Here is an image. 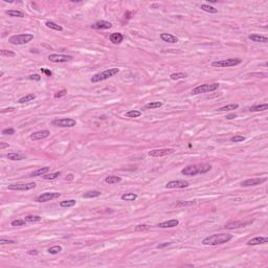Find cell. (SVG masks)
<instances>
[{"label":"cell","instance_id":"d6986e66","mask_svg":"<svg viewBox=\"0 0 268 268\" xmlns=\"http://www.w3.org/2000/svg\"><path fill=\"white\" fill-rule=\"evenodd\" d=\"M248 39L251 40L253 42H258V43H267L268 38L266 36L259 35V34H251L248 36Z\"/></svg>","mask_w":268,"mask_h":268},{"label":"cell","instance_id":"d590c367","mask_svg":"<svg viewBox=\"0 0 268 268\" xmlns=\"http://www.w3.org/2000/svg\"><path fill=\"white\" fill-rule=\"evenodd\" d=\"M142 115V112L138 110H130L125 114L126 117H130V119H135V117H139Z\"/></svg>","mask_w":268,"mask_h":268},{"label":"cell","instance_id":"d6a6232c","mask_svg":"<svg viewBox=\"0 0 268 268\" xmlns=\"http://www.w3.org/2000/svg\"><path fill=\"white\" fill-rule=\"evenodd\" d=\"M24 220L26 221V223H35V222L41 221V217L36 215H31V216H26V217L24 218Z\"/></svg>","mask_w":268,"mask_h":268},{"label":"cell","instance_id":"681fc988","mask_svg":"<svg viewBox=\"0 0 268 268\" xmlns=\"http://www.w3.org/2000/svg\"><path fill=\"white\" fill-rule=\"evenodd\" d=\"M172 244V242H165V243H161V244H158L157 246H156V248H158V249H162V248H165V247H168V246H170V245Z\"/></svg>","mask_w":268,"mask_h":268},{"label":"cell","instance_id":"f1b7e54d","mask_svg":"<svg viewBox=\"0 0 268 268\" xmlns=\"http://www.w3.org/2000/svg\"><path fill=\"white\" fill-rule=\"evenodd\" d=\"M77 203V201L74 199H69V200H63L60 202L61 208H72Z\"/></svg>","mask_w":268,"mask_h":268},{"label":"cell","instance_id":"603a6c76","mask_svg":"<svg viewBox=\"0 0 268 268\" xmlns=\"http://www.w3.org/2000/svg\"><path fill=\"white\" fill-rule=\"evenodd\" d=\"M121 198L124 201H134L137 199V195L134 193H125L121 196Z\"/></svg>","mask_w":268,"mask_h":268},{"label":"cell","instance_id":"9f6ffc18","mask_svg":"<svg viewBox=\"0 0 268 268\" xmlns=\"http://www.w3.org/2000/svg\"><path fill=\"white\" fill-rule=\"evenodd\" d=\"M28 253H29V255H35V256H36V255H38V253H37V251H36V250H31Z\"/></svg>","mask_w":268,"mask_h":268},{"label":"cell","instance_id":"e575fe53","mask_svg":"<svg viewBox=\"0 0 268 268\" xmlns=\"http://www.w3.org/2000/svg\"><path fill=\"white\" fill-rule=\"evenodd\" d=\"M6 157H8L10 160H22L25 158L23 155H21V154H19V153H8Z\"/></svg>","mask_w":268,"mask_h":268},{"label":"cell","instance_id":"8fae6325","mask_svg":"<svg viewBox=\"0 0 268 268\" xmlns=\"http://www.w3.org/2000/svg\"><path fill=\"white\" fill-rule=\"evenodd\" d=\"M267 181V177H263V178H251V179H246V180L242 181L241 185L242 187H255V185H260L262 183L266 182Z\"/></svg>","mask_w":268,"mask_h":268},{"label":"cell","instance_id":"f5cc1de1","mask_svg":"<svg viewBox=\"0 0 268 268\" xmlns=\"http://www.w3.org/2000/svg\"><path fill=\"white\" fill-rule=\"evenodd\" d=\"M14 109H15V108H13V107H8V108H5V109H2V110H1V113L12 112V111H14Z\"/></svg>","mask_w":268,"mask_h":268},{"label":"cell","instance_id":"ee69618b","mask_svg":"<svg viewBox=\"0 0 268 268\" xmlns=\"http://www.w3.org/2000/svg\"><path fill=\"white\" fill-rule=\"evenodd\" d=\"M0 54H1V56H3V57H15L16 56V54L14 53V51H6V49H2V51H0Z\"/></svg>","mask_w":268,"mask_h":268},{"label":"cell","instance_id":"1f68e13d","mask_svg":"<svg viewBox=\"0 0 268 268\" xmlns=\"http://www.w3.org/2000/svg\"><path fill=\"white\" fill-rule=\"evenodd\" d=\"M170 78H171V80L177 81L179 80V79L188 78V74H185V72H174V74H172L171 76H170Z\"/></svg>","mask_w":268,"mask_h":268},{"label":"cell","instance_id":"7dc6e473","mask_svg":"<svg viewBox=\"0 0 268 268\" xmlns=\"http://www.w3.org/2000/svg\"><path fill=\"white\" fill-rule=\"evenodd\" d=\"M248 76H251V77H259V78H267V74H263V72H250V74H248Z\"/></svg>","mask_w":268,"mask_h":268},{"label":"cell","instance_id":"6da1fadb","mask_svg":"<svg viewBox=\"0 0 268 268\" xmlns=\"http://www.w3.org/2000/svg\"><path fill=\"white\" fill-rule=\"evenodd\" d=\"M234 238L233 235H229V234H217V235H212L208 236V237L204 238L202 240V244L203 245H211V246H216V245H220V244H224V243H227L230 241Z\"/></svg>","mask_w":268,"mask_h":268},{"label":"cell","instance_id":"8992f818","mask_svg":"<svg viewBox=\"0 0 268 268\" xmlns=\"http://www.w3.org/2000/svg\"><path fill=\"white\" fill-rule=\"evenodd\" d=\"M51 125L56 127H61V128H70L74 127L77 125V121L70 117H62V119H56L51 122Z\"/></svg>","mask_w":268,"mask_h":268},{"label":"cell","instance_id":"30bf717a","mask_svg":"<svg viewBox=\"0 0 268 268\" xmlns=\"http://www.w3.org/2000/svg\"><path fill=\"white\" fill-rule=\"evenodd\" d=\"M61 196L60 193L58 192H48V193H43L40 196H38L37 198V202H47L54 200V199H57Z\"/></svg>","mask_w":268,"mask_h":268},{"label":"cell","instance_id":"ffe728a7","mask_svg":"<svg viewBox=\"0 0 268 268\" xmlns=\"http://www.w3.org/2000/svg\"><path fill=\"white\" fill-rule=\"evenodd\" d=\"M160 39L162 41H165V42L172 43V44L178 42V38H177L176 36L172 35V34H167V33L160 34Z\"/></svg>","mask_w":268,"mask_h":268},{"label":"cell","instance_id":"7a4b0ae2","mask_svg":"<svg viewBox=\"0 0 268 268\" xmlns=\"http://www.w3.org/2000/svg\"><path fill=\"white\" fill-rule=\"evenodd\" d=\"M119 69L117 67L110 68V69H107V70H105V71H102V72H100V74H94V76H92V78L90 79V81H91V83H99V82L105 81V80H107V79L111 78V77L117 74H119Z\"/></svg>","mask_w":268,"mask_h":268},{"label":"cell","instance_id":"83f0119b","mask_svg":"<svg viewBox=\"0 0 268 268\" xmlns=\"http://www.w3.org/2000/svg\"><path fill=\"white\" fill-rule=\"evenodd\" d=\"M238 108H239V105L236 103H233V104H228V105L223 106V107H220L219 109H218V111H231V110H235V109H238Z\"/></svg>","mask_w":268,"mask_h":268},{"label":"cell","instance_id":"cb8c5ba5","mask_svg":"<svg viewBox=\"0 0 268 268\" xmlns=\"http://www.w3.org/2000/svg\"><path fill=\"white\" fill-rule=\"evenodd\" d=\"M122 181V178L119 176H107L105 178V182L108 185H115V183H119Z\"/></svg>","mask_w":268,"mask_h":268},{"label":"cell","instance_id":"816d5d0a","mask_svg":"<svg viewBox=\"0 0 268 268\" xmlns=\"http://www.w3.org/2000/svg\"><path fill=\"white\" fill-rule=\"evenodd\" d=\"M41 71H42L43 74H46L47 77H51V76H53V72H51V70L46 69V68H41Z\"/></svg>","mask_w":268,"mask_h":268},{"label":"cell","instance_id":"7402d4cb","mask_svg":"<svg viewBox=\"0 0 268 268\" xmlns=\"http://www.w3.org/2000/svg\"><path fill=\"white\" fill-rule=\"evenodd\" d=\"M49 172V168L48 167H44V168H41V169H38L36 171H34L33 173H31L29 176L31 177H35V176H42V175L46 174Z\"/></svg>","mask_w":268,"mask_h":268},{"label":"cell","instance_id":"5b68a950","mask_svg":"<svg viewBox=\"0 0 268 268\" xmlns=\"http://www.w3.org/2000/svg\"><path fill=\"white\" fill-rule=\"evenodd\" d=\"M242 60L241 59H225V60H220L215 61L212 63L213 67H231V66H237V65L241 64Z\"/></svg>","mask_w":268,"mask_h":268},{"label":"cell","instance_id":"2e32d148","mask_svg":"<svg viewBox=\"0 0 268 268\" xmlns=\"http://www.w3.org/2000/svg\"><path fill=\"white\" fill-rule=\"evenodd\" d=\"M267 242H268V238L267 237H256V238H253V239L249 240L246 244L248 245V246H255V245L266 244Z\"/></svg>","mask_w":268,"mask_h":268},{"label":"cell","instance_id":"f6af8a7d","mask_svg":"<svg viewBox=\"0 0 268 268\" xmlns=\"http://www.w3.org/2000/svg\"><path fill=\"white\" fill-rule=\"evenodd\" d=\"M67 93V91L65 89H62V90H60V91H58V92H56V93H54V99H60V97H62V96H64L65 94Z\"/></svg>","mask_w":268,"mask_h":268},{"label":"cell","instance_id":"f907efd6","mask_svg":"<svg viewBox=\"0 0 268 268\" xmlns=\"http://www.w3.org/2000/svg\"><path fill=\"white\" fill-rule=\"evenodd\" d=\"M29 80H33V81H40L41 80V77L39 76V74H31V76L28 77Z\"/></svg>","mask_w":268,"mask_h":268},{"label":"cell","instance_id":"9c48e42d","mask_svg":"<svg viewBox=\"0 0 268 268\" xmlns=\"http://www.w3.org/2000/svg\"><path fill=\"white\" fill-rule=\"evenodd\" d=\"M36 188L35 182L29 183H14V185H8V190L11 191H29Z\"/></svg>","mask_w":268,"mask_h":268},{"label":"cell","instance_id":"d4e9b609","mask_svg":"<svg viewBox=\"0 0 268 268\" xmlns=\"http://www.w3.org/2000/svg\"><path fill=\"white\" fill-rule=\"evenodd\" d=\"M268 109V104H262V105H256L249 108L250 112H260V111H265Z\"/></svg>","mask_w":268,"mask_h":268},{"label":"cell","instance_id":"ab89813d","mask_svg":"<svg viewBox=\"0 0 268 268\" xmlns=\"http://www.w3.org/2000/svg\"><path fill=\"white\" fill-rule=\"evenodd\" d=\"M199 167H200V174L208 173V172L211 171V169H212V165H206V163H203V165H199Z\"/></svg>","mask_w":268,"mask_h":268},{"label":"cell","instance_id":"484cf974","mask_svg":"<svg viewBox=\"0 0 268 268\" xmlns=\"http://www.w3.org/2000/svg\"><path fill=\"white\" fill-rule=\"evenodd\" d=\"M6 15H8L10 17H19V18L25 17V15H24L23 12H21V11H17V10L6 11Z\"/></svg>","mask_w":268,"mask_h":268},{"label":"cell","instance_id":"c3c4849f","mask_svg":"<svg viewBox=\"0 0 268 268\" xmlns=\"http://www.w3.org/2000/svg\"><path fill=\"white\" fill-rule=\"evenodd\" d=\"M15 241H14V240H5V239H3V238H1V239H0V244L1 245H4V244H15Z\"/></svg>","mask_w":268,"mask_h":268},{"label":"cell","instance_id":"277c9868","mask_svg":"<svg viewBox=\"0 0 268 268\" xmlns=\"http://www.w3.org/2000/svg\"><path fill=\"white\" fill-rule=\"evenodd\" d=\"M219 88V84L218 83H212V84H202L197 87H195L192 90V94H201V93H208V92H213Z\"/></svg>","mask_w":268,"mask_h":268},{"label":"cell","instance_id":"f35d334b","mask_svg":"<svg viewBox=\"0 0 268 268\" xmlns=\"http://www.w3.org/2000/svg\"><path fill=\"white\" fill-rule=\"evenodd\" d=\"M162 106V103L161 102H151V103H148L145 108L146 109H157Z\"/></svg>","mask_w":268,"mask_h":268},{"label":"cell","instance_id":"f546056e","mask_svg":"<svg viewBox=\"0 0 268 268\" xmlns=\"http://www.w3.org/2000/svg\"><path fill=\"white\" fill-rule=\"evenodd\" d=\"M35 99H36V94L29 93V94L25 95V96H23V97H21V99H19L18 103H19V104H24V103H27V102L34 101Z\"/></svg>","mask_w":268,"mask_h":268},{"label":"cell","instance_id":"8d00e7d4","mask_svg":"<svg viewBox=\"0 0 268 268\" xmlns=\"http://www.w3.org/2000/svg\"><path fill=\"white\" fill-rule=\"evenodd\" d=\"M60 175H61L60 172H56V173H51V174H44V175H42V178L45 179V180H54V179L58 178Z\"/></svg>","mask_w":268,"mask_h":268},{"label":"cell","instance_id":"9a60e30c","mask_svg":"<svg viewBox=\"0 0 268 268\" xmlns=\"http://www.w3.org/2000/svg\"><path fill=\"white\" fill-rule=\"evenodd\" d=\"M49 132L48 130H41V131H37V132H34L31 134V140H40V139H44V138L48 137Z\"/></svg>","mask_w":268,"mask_h":268},{"label":"cell","instance_id":"ac0fdd59","mask_svg":"<svg viewBox=\"0 0 268 268\" xmlns=\"http://www.w3.org/2000/svg\"><path fill=\"white\" fill-rule=\"evenodd\" d=\"M111 26H112V24L108 21H105V20L97 21L91 25L92 28H94V29H109V28H111Z\"/></svg>","mask_w":268,"mask_h":268},{"label":"cell","instance_id":"3957f363","mask_svg":"<svg viewBox=\"0 0 268 268\" xmlns=\"http://www.w3.org/2000/svg\"><path fill=\"white\" fill-rule=\"evenodd\" d=\"M34 39L33 34H20V35H14L8 39V42L14 45H23L27 44Z\"/></svg>","mask_w":268,"mask_h":268},{"label":"cell","instance_id":"e0dca14e","mask_svg":"<svg viewBox=\"0 0 268 268\" xmlns=\"http://www.w3.org/2000/svg\"><path fill=\"white\" fill-rule=\"evenodd\" d=\"M178 224H179V221L177 219H171V220H168V221L161 222L157 226L160 228H173V227H176Z\"/></svg>","mask_w":268,"mask_h":268},{"label":"cell","instance_id":"ba28073f","mask_svg":"<svg viewBox=\"0 0 268 268\" xmlns=\"http://www.w3.org/2000/svg\"><path fill=\"white\" fill-rule=\"evenodd\" d=\"M72 56H68V54H51L48 56V60L54 63H65L69 62L72 60Z\"/></svg>","mask_w":268,"mask_h":268},{"label":"cell","instance_id":"74e56055","mask_svg":"<svg viewBox=\"0 0 268 268\" xmlns=\"http://www.w3.org/2000/svg\"><path fill=\"white\" fill-rule=\"evenodd\" d=\"M63 250L62 246H60V245H54V246H51L48 248V253H51V255H57V253H61V251Z\"/></svg>","mask_w":268,"mask_h":268},{"label":"cell","instance_id":"b9f144b4","mask_svg":"<svg viewBox=\"0 0 268 268\" xmlns=\"http://www.w3.org/2000/svg\"><path fill=\"white\" fill-rule=\"evenodd\" d=\"M230 140L233 142H244L245 137L243 135H235L230 138Z\"/></svg>","mask_w":268,"mask_h":268},{"label":"cell","instance_id":"836d02e7","mask_svg":"<svg viewBox=\"0 0 268 268\" xmlns=\"http://www.w3.org/2000/svg\"><path fill=\"white\" fill-rule=\"evenodd\" d=\"M45 25L48 27V28L54 29V31H63L62 26L59 25V24H57V23H54V22H53V21H47L46 23H45Z\"/></svg>","mask_w":268,"mask_h":268},{"label":"cell","instance_id":"bcb514c9","mask_svg":"<svg viewBox=\"0 0 268 268\" xmlns=\"http://www.w3.org/2000/svg\"><path fill=\"white\" fill-rule=\"evenodd\" d=\"M14 133H15V130H14L13 128H6L2 130V134H3V135H13Z\"/></svg>","mask_w":268,"mask_h":268},{"label":"cell","instance_id":"7bdbcfd3","mask_svg":"<svg viewBox=\"0 0 268 268\" xmlns=\"http://www.w3.org/2000/svg\"><path fill=\"white\" fill-rule=\"evenodd\" d=\"M26 223L25 220H21V219H18V220H14L12 221V226H23L24 224Z\"/></svg>","mask_w":268,"mask_h":268},{"label":"cell","instance_id":"11a10c76","mask_svg":"<svg viewBox=\"0 0 268 268\" xmlns=\"http://www.w3.org/2000/svg\"><path fill=\"white\" fill-rule=\"evenodd\" d=\"M8 144H4V142H1L0 144V149H4V148H8Z\"/></svg>","mask_w":268,"mask_h":268},{"label":"cell","instance_id":"60d3db41","mask_svg":"<svg viewBox=\"0 0 268 268\" xmlns=\"http://www.w3.org/2000/svg\"><path fill=\"white\" fill-rule=\"evenodd\" d=\"M150 229V226L148 225V224H139V225H137L135 228H134V230L135 231H146V230H149Z\"/></svg>","mask_w":268,"mask_h":268},{"label":"cell","instance_id":"5bb4252c","mask_svg":"<svg viewBox=\"0 0 268 268\" xmlns=\"http://www.w3.org/2000/svg\"><path fill=\"white\" fill-rule=\"evenodd\" d=\"M253 221H234V222H229V223L226 224L224 227L226 229H235V228H240V227H244V226L250 224Z\"/></svg>","mask_w":268,"mask_h":268},{"label":"cell","instance_id":"4fadbf2b","mask_svg":"<svg viewBox=\"0 0 268 268\" xmlns=\"http://www.w3.org/2000/svg\"><path fill=\"white\" fill-rule=\"evenodd\" d=\"M190 185L187 180H172L165 185V188H185Z\"/></svg>","mask_w":268,"mask_h":268},{"label":"cell","instance_id":"44dd1931","mask_svg":"<svg viewBox=\"0 0 268 268\" xmlns=\"http://www.w3.org/2000/svg\"><path fill=\"white\" fill-rule=\"evenodd\" d=\"M109 39H110V41L113 44H119V43H122L123 40H124V36H123V34L121 33H113L110 35Z\"/></svg>","mask_w":268,"mask_h":268},{"label":"cell","instance_id":"7c38bea8","mask_svg":"<svg viewBox=\"0 0 268 268\" xmlns=\"http://www.w3.org/2000/svg\"><path fill=\"white\" fill-rule=\"evenodd\" d=\"M181 174L185 175V176H196L197 174H200V167H199V165H188L185 169L181 170Z\"/></svg>","mask_w":268,"mask_h":268},{"label":"cell","instance_id":"db71d44e","mask_svg":"<svg viewBox=\"0 0 268 268\" xmlns=\"http://www.w3.org/2000/svg\"><path fill=\"white\" fill-rule=\"evenodd\" d=\"M236 117H237V115H236V114H228V115H226V119H236Z\"/></svg>","mask_w":268,"mask_h":268},{"label":"cell","instance_id":"4316f807","mask_svg":"<svg viewBox=\"0 0 268 268\" xmlns=\"http://www.w3.org/2000/svg\"><path fill=\"white\" fill-rule=\"evenodd\" d=\"M200 8H201L202 11H204V12L210 13V14H217V13H218V10H217V8H215L214 6L208 5V4H201V5H200Z\"/></svg>","mask_w":268,"mask_h":268},{"label":"cell","instance_id":"4dcf8cb0","mask_svg":"<svg viewBox=\"0 0 268 268\" xmlns=\"http://www.w3.org/2000/svg\"><path fill=\"white\" fill-rule=\"evenodd\" d=\"M99 196H101L100 191H89L83 195V198H96Z\"/></svg>","mask_w":268,"mask_h":268},{"label":"cell","instance_id":"52a82bcc","mask_svg":"<svg viewBox=\"0 0 268 268\" xmlns=\"http://www.w3.org/2000/svg\"><path fill=\"white\" fill-rule=\"evenodd\" d=\"M175 152L174 149L172 148H163V149H155L152 150L148 153V155L150 157H163V156L170 155V154H173Z\"/></svg>","mask_w":268,"mask_h":268}]
</instances>
